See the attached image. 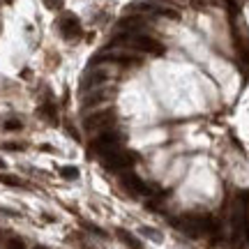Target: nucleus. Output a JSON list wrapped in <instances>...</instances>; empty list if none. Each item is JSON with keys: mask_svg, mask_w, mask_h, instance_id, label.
Instances as JSON below:
<instances>
[{"mask_svg": "<svg viewBox=\"0 0 249 249\" xmlns=\"http://www.w3.org/2000/svg\"><path fill=\"white\" fill-rule=\"evenodd\" d=\"M0 182L9 187H26V182L21 178H17V176H0Z\"/></svg>", "mask_w": 249, "mask_h": 249, "instance_id": "nucleus-13", "label": "nucleus"}, {"mask_svg": "<svg viewBox=\"0 0 249 249\" xmlns=\"http://www.w3.org/2000/svg\"><path fill=\"white\" fill-rule=\"evenodd\" d=\"M116 65V67H123V70H136L143 65V55L134 53V51H104V53L95 55L92 65Z\"/></svg>", "mask_w": 249, "mask_h": 249, "instance_id": "nucleus-3", "label": "nucleus"}, {"mask_svg": "<svg viewBox=\"0 0 249 249\" xmlns=\"http://www.w3.org/2000/svg\"><path fill=\"white\" fill-rule=\"evenodd\" d=\"M136 164H139V155L127 150V148H118V150L102 157V166L107 171H111V173H127Z\"/></svg>", "mask_w": 249, "mask_h": 249, "instance_id": "nucleus-2", "label": "nucleus"}, {"mask_svg": "<svg viewBox=\"0 0 249 249\" xmlns=\"http://www.w3.org/2000/svg\"><path fill=\"white\" fill-rule=\"evenodd\" d=\"M107 81H108V71L107 70L90 65L88 70H86V74H83V79H81V92L86 95V92H90V90L102 88Z\"/></svg>", "mask_w": 249, "mask_h": 249, "instance_id": "nucleus-8", "label": "nucleus"}, {"mask_svg": "<svg viewBox=\"0 0 249 249\" xmlns=\"http://www.w3.org/2000/svg\"><path fill=\"white\" fill-rule=\"evenodd\" d=\"M113 124H116V108L113 107L95 108L90 116L83 118L86 132H107V129H113Z\"/></svg>", "mask_w": 249, "mask_h": 249, "instance_id": "nucleus-4", "label": "nucleus"}, {"mask_svg": "<svg viewBox=\"0 0 249 249\" xmlns=\"http://www.w3.org/2000/svg\"><path fill=\"white\" fill-rule=\"evenodd\" d=\"M42 2L49 9H62V5H65V0H42Z\"/></svg>", "mask_w": 249, "mask_h": 249, "instance_id": "nucleus-19", "label": "nucleus"}, {"mask_svg": "<svg viewBox=\"0 0 249 249\" xmlns=\"http://www.w3.org/2000/svg\"><path fill=\"white\" fill-rule=\"evenodd\" d=\"M120 185H123L132 196H152L155 194V187H150L145 180L139 178V176L132 173V171L120 173Z\"/></svg>", "mask_w": 249, "mask_h": 249, "instance_id": "nucleus-6", "label": "nucleus"}, {"mask_svg": "<svg viewBox=\"0 0 249 249\" xmlns=\"http://www.w3.org/2000/svg\"><path fill=\"white\" fill-rule=\"evenodd\" d=\"M37 113L44 118V120H51V123H55V120H58V111H55V107L51 104V102H44L42 107L37 108Z\"/></svg>", "mask_w": 249, "mask_h": 249, "instance_id": "nucleus-11", "label": "nucleus"}, {"mask_svg": "<svg viewBox=\"0 0 249 249\" xmlns=\"http://www.w3.org/2000/svg\"><path fill=\"white\" fill-rule=\"evenodd\" d=\"M5 150H12V152H21L26 150V143H18V141H9V143H2Z\"/></svg>", "mask_w": 249, "mask_h": 249, "instance_id": "nucleus-16", "label": "nucleus"}, {"mask_svg": "<svg viewBox=\"0 0 249 249\" xmlns=\"http://www.w3.org/2000/svg\"><path fill=\"white\" fill-rule=\"evenodd\" d=\"M111 44H118V46H124L129 49L134 53H148V55H164L166 53V46L161 44L157 37L148 35V33H134V35H116Z\"/></svg>", "mask_w": 249, "mask_h": 249, "instance_id": "nucleus-1", "label": "nucleus"}, {"mask_svg": "<svg viewBox=\"0 0 249 249\" xmlns=\"http://www.w3.org/2000/svg\"><path fill=\"white\" fill-rule=\"evenodd\" d=\"M58 30H60V37L67 39V42H76V39L83 37V26L74 14H62L58 18Z\"/></svg>", "mask_w": 249, "mask_h": 249, "instance_id": "nucleus-7", "label": "nucleus"}, {"mask_svg": "<svg viewBox=\"0 0 249 249\" xmlns=\"http://www.w3.org/2000/svg\"><path fill=\"white\" fill-rule=\"evenodd\" d=\"M7 249H26V242L21 238H9L7 240Z\"/></svg>", "mask_w": 249, "mask_h": 249, "instance_id": "nucleus-18", "label": "nucleus"}, {"mask_svg": "<svg viewBox=\"0 0 249 249\" xmlns=\"http://www.w3.org/2000/svg\"><path fill=\"white\" fill-rule=\"evenodd\" d=\"M33 249H46V247H42V245H37V247H33Z\"/></svg>", "mask_w": 249, "mask_h": 249, "instance_id": "nucleus-21", "label": "nucleus"}, {"mask_svg": "<svg viewBox=\"0 0 249 249\" xmlns=\"http://www.w3.org/2000/svg\"><path fill=\"white\" fill-rule=\"evenodd\" d=\"M83 229H88L90 233H95L99 238H107V231H104V229H99V226H95V224H90V222H83Z\"/></svg>", "mask_w": 249, "mask_h": 249, "instance_id": "nucleus-17", "label": "nucleus"}, {"mask_svg": "<svg viewBox=\"0 0 249 249\" xmlns=\"http://www.w3.org/2000/svg\"><path fill=\"white\" fill-rule=\"evenodd\" d=\"M124 143V134L120 129H107V132H99L92 143H90V150L97 152V155H108V152L118 150V148H123Z\"/></svg>", "mask_w": 249, "mask_h": 249, "instance_id": "nucleus-5", "label": "nucleus"}, {"mask_svg": "<svg viewBox=\"0 0 249 249\" xmlns=\"http://www.w3.org/2000/svg\"><path fill=\"white\" fill-rule=\"evenodd\" d=\"M118 238H120V242H123L127 249H143V245H141V240L136 238V235H132L129 231H124V229H118Z\"/></svg>", "mask_w": 249, "mask_h": 249, "instance_id": "nucleus-10", "label": "nucleus"}, {"mask_svg": "<svg viewBox=\"0 0 249 249\" xmlns=\"http://www.w3.org/2000/svg\"><path fill=\"white\" fill-rule=\"evenodd\" d=\"M141 233H143V235H148L150 240L161 242V233L157 231V229H150V226H141Z\"/></svg>", "mask_w": 249, "mask_h": 249, "instance_id": "nucleus-15", "label": "nucleus"}, {"mask_svg": "<svg viewBox=\"0 0 249 249\" xmlns=\"http://www.w3.org/2000/svg\"><path fill=\"white\" fill-rule=\"evenodd\" d=\"M60 176L65 180H76L79 178V169H74V166H60Z\"/></svg>", "mask_w": 249, "mask_h": 249, "instance_id": "nucleus-14", "label": "nucleus"}, {"mask_svg": "<svg viewBox=\"0 0 249 249\" xmlns=\"http://www.w3.org/2000/svg\"><path fill=\"white\" fill-rule=\"evenodd\" d=\"M5 169V160H2V157H0V171Z\"/></svg>", "mask_w": 249, "mask_h": 249, "instance_id": "nucleus-20", "label": "nucleus"}, {"mask_svg": "<svg viewBox=\"0 0 249 249\" xmlns=\"http://www.w3.org/2000/svg\"><path fill=\"white\" fill-rule=\"evenodd\" d=\"M113 97H116V88H108V86L95 88L83 95V108H99L104 104H108Z\"/></svg>", "mask_w": 249, "mask_h": 249, "instance_id": "nucleus-9", "label": "nucleus"}, {"mask_svg": "<svg viewBox=\"0 0 249 249\" xmlns=\"http://www.w3.org/2000/svg\"><path fill=\"white\" fill-rule=\"evenodd\" d=\"M2 129L5 132H18V129H23V123L18 118H7V120H2Z\"/></svg>", "mask_w": 249, "mask_h": 249, "instance_id": "nucleus-12", "label": "nucleus"}]
</instances>
